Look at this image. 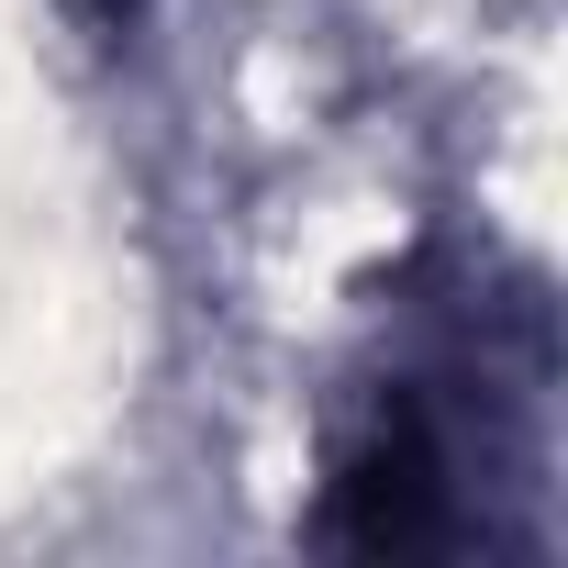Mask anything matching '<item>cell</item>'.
<instances>
[{"mask_svg": "<svg viewBox=\"0 0 568 568\" xmlns=\"http://www.w3.org/2000/svg\"><path fill=\"white\" fill-rule=\"evenodd\" d=\"M324 535L357 557H413L446 535V457H435L424 413H390L368 446H346V468L324 490Z\"/></svg>", "mask_w": 568, "mask_h": 568, "instance_id": "obj_1", "label": "cell"}]
</instances>
